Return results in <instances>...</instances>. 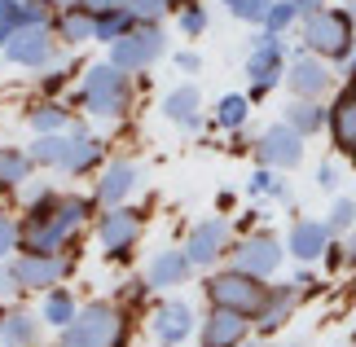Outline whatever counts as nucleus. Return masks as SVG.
<instances>
[{
	"label": "nucleus",
	"mask_w": 356,
	"mask_h": 347,
	"mask_svg": "<svg viewBox=\"0 0 356 347\" xmlns=\"http://www.w3.org/2000/svg\"><path fill=\"white\" fill-rule=\"evenodd\" d=\"M163 115H168L176 128H198L202 123V97L194 84H181V88H172L168 97H163Z\"/></svg>",
	"instance_id": "5701e85b"
},
{
	"label": "nucleus",
	"mask_w": 356,
	"mask_h": 347,
	"mask_svg": "<svg viewBox=\"0 0 356 347\" xmlns=\"http://www.w3.org/2000/svg\"><path fill=\"white\" fill-rule=\"evenodd\" d=\"M31 154L26 150H13V145H0V189H18L31 180Z\"/></svg>",
	"instance_id": "bb28decb"
},
{
	"label": "nucleus",
	"mask_w": 356,
	"mask_h": 347,
	"mask_svg": "<svg viewBox=\"0 0 356 347\" xmlns=\"http://www.w3.org/2000/svg\"><path fill=\"white\" fill-rule=\"evenodd\" d=\"M286 123H291L299 136H312V132H321L325 123H330V110L308 102V97H299V102H291V110H286Z\"/></svg>",
	"instance_id": "a878e982"
},
{
	"label": "nucleus",
	"mask_w": 356,
	"mask_h": 347,
	"mask_svg": "<svg viewBox=\"0 0 356 347\" xmlns=\"http://www.w3.org/2000/svg\"><path fill=\"white\" fill-rule=\"evenodd\" d=\"M282 242L273 238V233H251L246 242H238V251H234V268H242V273H251V277H268L282 268Z\"/></svg>",
	"instance_id": "f8f14e48"
},
{
	"label": "nucleus",
	"mask_w": 356,
	"mask_h": 347,
	"mask_svg": "<svg viewBox=\"0 0 356 347\" xmlns=\"http://www.w3.org/2000/svg\"><path fill=\"white\" fill-rule=\"evenodd\" d=\"M71 141H66V159H62V168L58 172H71V176H84V172H92L102 163V154H106V145L97 141V136H88V132H66Z\"/></svg>",
	"instance_id": "4be33fe9"
},
{
	"label": "nucleus",
	"mask_w": 356,
	"mask_h": 347,
	"mask_svg": "<svg viewBox=\"0 0 356 347\" xmlns=\"http://www.w3.org/2000/svg\"><path fill=\"white\" fill-rule=\"evenodd\" d=\"M13 246H18V225H13L5 211H0V259H9Z\"/></svg>",
	"instance_id": "a19ab883"
},
{
	"label": "nucleus",
	"mask_w": 356,
	"mask_h": 347,
	"mask_svg": "<svg viewBox=\"0 0 356 347\" xmlns=\"http://www.w3.org/2000/svg\"><path fill=\"white\" fill-rule=\"evenodd\" d=\"M58 347H123V312L115 303H88L58 330Z\"/></svg>",
	"instance_id": "7ed1b4c3"
},
{
	"label": "nucleus",
	"mask_w": 356,
	"mask_h": 347,
	"mask_svg": "<svg viewBox=\"0 0 356 347\" xmlns=\"http://www.w3.org/2000/svg\"><path fill=\"white\" fill-rule=\"evenodd\" d=\"M71 128V115H66L62 102H44L31 110V132L35 136H49V132H66Z\"/></svg>",
	"instance_id": "7c9ffc66"
},
{
	"label": "nucleus",
	"mask_w": 356,
	"mask_h": 347,
	"mask_svg": "<svg viewBox=\"0 0 356 347\" xmlns=\"http://www.w3.org/2000/svg\"><path fill=\"white\" fill-rule=\"evenodd\" d=\"M176 66H181V71H189V75H194V71H202V58H198V53H176Z\"/></svg>",
	"instance_id": "37998d69"
},
{
	"label": "nucleus",
	"mask_w": 356,
	"mask_h": 347,
	"mask_svg": "<svg viewBox=\"0 0 356 347\" xmlns=\"http://www.w3.org/2000/svg\"><path fill=\"white\" fill-rule=\"evenodd\" d=\"M259 163L273 172H291L304 163V136H299L291 123H273V128L259 136Z\"/></svg>",
	"instance_id": "1a4fd4ad"
},
{
	"label": "nucleus",
	"mask_w": 356,
	"mask_h": 347,
	"mask_svg": "<svg viewBox=\"0 0 356 347\" xmlns=\"http://www.w3.org/2000/svg\"><path fill=\"white\" fill-rule=\"evenodd\" d=\"M207 9H202V5H185L181 9V31L185 35H202V31H207Z\"/></svg>",
	"instance_id": "58836bf2"
},
{
	"label": "nucleus",
	"mask_w": 356,
	"mask_h": 347,
	"mask_svg": "<svg viewBox=\"0 0 356 347\" xmlns=\"http://www.w3.org/2000/svg\"><path fill=\"white\" fill-rule=\"evenodd\" d=\"M330 141L339 154L356 159V84H348L330 106Z\"/></svg>",
	"instance_id": "f3484780"
},
{
	"label": "nucleus",
	"mask_w": 356,
	"mask_h": 347,
	"mask_svg": "<svg viewBox=\"0 0 356 347\" xmlns=\"http://www.w3.org/2000/svg\"><path fill=\"white\" fill-rule=\"evenodd\" d=\"M295 299H299L295 282H291V286H268V299H264V308L255 312V325H259V334H273V330H282L286 321H291V312H295Z\"/></svg>",
	"instance_id": "aec40b11"
},
{
	"label": "nucleus",
	"mask_w": 356,
	"mask_h": 347,
	"mask_svg": "<svg viewBox=\"0 0 356 347\" xmlns=\"http://www.w3.org/2000/svg\"><path fill=\"white\" fill-rule=\"evenodd\" d=\"M246 115H251V97H242V92H229V97H220V106H216V123H220V128H242Z\"/></svg>",
	"instance_id": "2f4dec72"
},
{
	"label": "nucleus",
	"mask_w": 356,
	"mask_h": 347,
	"mask_svg": "<svg viewBox=\"0 0 356 347\" xmlns=\"http://www.w3.org/2000/svg\"><path fill=\"white\" fill-rule=\"evenodd\" d=\"M325 264H330V268H339V264H343V246H325Z\"/></svg>",
	"instance_id": "49530a36"
},
{
	"label": "nucleus",
	"mask_w": 356,
	"mask_h": 347,
	"mask_svg": "<svg viewBox=\"0 0 356 347\" xmlns=\"http://www.w3.org/2000/svg\"><path fill=\"white\" fill-rule=\"evenodd\" d=\"M286 84H291L295 97L317 102V97L330 88V66H325L317 53H299L295 62H286Z\"/></svg>",
	"instance_id": "dca6fc26"
},
{
	"label": "nucleus",
	"mask_w": 356,
	"mask_h": 347,
	"mask_svg": "<svg viewBox=\"0 0 356 347\" xmlns=\"http://www.w3.org/2000/svg\"><path fill=\"white\" fill-rule=\"evenodd\" d=\"M246 330H251V316L229 312V308H211L207 316H202L198 347H242L246 343Z\"/></svg>",
	"instance_id": "4468645a"
},
{
	"label": "nucleus",
	"mask_w": 356,
	"mask_h": 347,
	"mask_svg": "<svg viewBox=\"0 0 356 347\" xmlns=\"http://www.w3.org/2000/svg\"><path fill=\"white\" fill-rule=\"evenodd\" d=\"M189 273H194V264H189L185 251H159L154 264H149V277H145V282L154 286V290H168V286H181Z\"/></svg>",
	"instance_id": "b1692460"
},
{
	"label": "nucleus",
	"mask_w": 356,
	"mask_h": 347,
	"mask_svg": "<svg viewBox=\"0 0 356 347\" xmlns=\"http://www.w3.org/2000/svg\"><path fill=\"white\" fill-rule=\"evenodd\" d=\"M128 13L136 22H159L168 13V0H128Z\"/></svg>",
	"instance_id": "4c0bfd02"
},
{
	"label": "nucleus",
	"mask_w": 356,
	"mask_h": 347,
	"mask_svg": "<svg viewBox=\"0 0 356 347\" xmlns=\"http://www.w3.org/2000/svg\"><path fill=\"white\" fill-rule=\"evenodd\" d=\"M18 189H22V202H26V207H35V202H44L49 193H58L49 180H26V185H18Z\"/></svg>",
	"instance_id": "ea45409f"
},
{
	"label": "nucleus",
	"mask_w": 356,
	"mask_h": 347,
	"mask_svg": "<svg viewBox=\"0 0 356 347\" xmlns=\"http://www.w3.org/2000/svg\"><path fill=\"white\" fill-rule=\"evenodd\" d=\"M84 9H92V13H111V9H128V0H84Z\"/></svg>",
	"instance_id": "c03bdc74"
},
{
	"label": "nucleus",
	"mask_w": 356,
	"mask_h": 347,
	"mask_svg": "<svg viewBox=\"0 0 356 347\" xmlns=\"http://www.w3.org/2000/svg\"><path fill=\"white\" fill-rule=\"evenodd\" d=\"M66 141H71L66 132H49V136H35L26 154H31V163H40V168H62V159H66Z\"/></svg>",
	"instance_id": "c85d7f7f"
},
{
	"label": "nucleus",
	"mask_w": 356,
	"mask_h": 347,
	"mask_svg": "<svg viewBox=\"0 0 356 347\" xmlns=\"http://www.w3.org/2000/svg\"><path fill=\"white\" fill-rule=\"evenodd\" d=\"M49 5H53V13H58V9H66V5H79V0H49Z\"/></svg>",
	"instance_id": "09e8293b"
},
{
	"label": "nucleus",
	"mask_w": 356,
	"mask_h": 347,
	"mask_svg": "<svg viewBox=\"0 0 356 347\" xmlns=\"http://www.w3.org/2000/svg\"><path fill=\"white\" fill-rule=\"evenodd\" d=\"M299 18V9L291 5V0H273V9H268V18H264V31H273V35H282L286 26H291Z\"/></svg>",
	"instance_id": "f704fd0d"
},
{
	"label": "nucleus",
	"mask_w": 356,
	"mask_h": 347,
	"mask_svg": "<svg viewBox=\"0 0 356 347\" xmlns=\"http://www.w3.org/2000/svg\"><path fill=\"white\" fill-rule=\"evenodd\" d=\"M304 45L317 58L343 62L356 53V22L348 18V9H317L304 18Z\"/></svg>",
	"instance_id": "20e7f679"
},
{
	"label": "nucleus",
	"mask_w": 356,
	"mask_h": 347,
	"mask_svg": "<svg viewBox=\"0 0 356 347\" xmlns=\"http://www.w3.org/2000/svg\"><path fill=\"white\" fill-rule=\"evenodd\" d=\"M317 185L321 189H339V168H334V163H321V168H317Z\"/></svg>",
	"instance_id": "79ce46f5"
},
{
	"label": "nucleus",
	"mask_w": 356,
	"mask_h": 347,
	"mask_svg": "<svg viewBox=\"0 0 356 347\" xmlns=\"http://www.w3.org/2000/svg\"><path fill=\"white\" fill-rule=\"evenodd\" d=\"M92 40H102V45H115L119 35H128L132 26H136V18L128 9H111V13H92Z\"/></svg>",
	"instance_id": "cd10ccee"
},
{
	"label": "nucleus",
	"mask_w": 356,
	"mask_h": 347,
	"mask_svg": "<svg viewBox=\"0 0 356 347\" xmlns=\"http://www.w3.org/2000/svg\"><path fill=\"white\" fill-rule=\"evenodd\" d=\"M352 225H356V202H352V198H339V202L330 207L325 229H330V233H343V229H352Z\"/></svg>",
	"instance_id": "e433bc0d"
},
{
	"label": "nucleus",
	"mask_w": 356,
	"mask_h": 347,
	"mask_svg": "<svg viewBox=\"0 0 356 347\" xmlns=\"http://www.w3.org/2000/svg\"><path fill=\"white\" fill-rule=\"evenodd\" d=\"M79 102H84V110L92 119H119L123 110L132 106V79H128V71H119L115 62L88 66L84 84H79Z\"/></svg>",
	"instance_id": "f03ea898"
},
{
	"label": "nucleus",
	"mask_w": 356,
	"mask_h": 347,
	"mask_svg": "<svg viewBox=\"0 0 356 347\" xmlns=\"http://www.w3.org/2000/svg\"><path fill=\"white\" fill-rule=\"evenodd\" d=\"M334 233L321 225V220H295L291 225V238H286V251H291L295 259H321L325 255V246H330Z\"/></svg>",
	"instance_id": "a211bd4d"
},
{
	"label": "nucleus",
	"mask_w": 356,
	"mask_h": 347,
	"mask_svg": "<svg viewBox=\"0 0 356 347\" xmlns=\"http://www.w3.org/2000/svg\"><path fill=\"white\" fill-rule=\"evenodd\" d=\"M66 264L62 255H18L5 268V286L0 290H53L66 277Z\"/></svg>",
	"instance_id": "6e6552de"
},
{
	"label": "nucleus",
	"mask_w": 356,
	"mask_h": 347,
	"mask_svg": "<svg viewBox=\"0 0 356 347\" xmlns=\"http://www.w3.org/2000/svg\"><path fill=\"white\" fill-rule=\"evenodd\" d=\"M343 264H352V268H356V238L343 242Z\"/></svg>",
	"instance_id": "de8ad7c7"
},
{
	"label": "nucleus",
	"mask_w": 356,
	"mask_h": 347,
	"mask_svg": "<svg viewBox=\"0 0 356 347\" xmlns=\"http://www.w3.org/2000/svg\"><path fill=\"white\" fill-rule=\"evenodd\" d=\"M194 325H198V316H194V308H189L185 299H163L159 308L149 312V330H154V339L168 343V347H181L189 334H194Z\"/></svg>",
	"instance_id": "ddd939ff"
},
{
	"label": "nucleus",
	"mask_w": 356,
	"mask_h": 347,
	"mask_svg": "<svg viewBox=\"0 0 356 347\" xmlns=\"http://www.w3.org/2000/svg\"><path fill=\"white\" fill-rule=\"evenodd\" d=\"M18 26H22V0H0V49L9 45Z\"/></svg>",
	"instance_id": "c9c22d12"
},
{
	"label": "nucleus",
	"mask_w": 356,
	"mask_h": 347,
	"mask_svg": "<svg viewBox=\"0 0 356 347\" xmlns=\"http://www.w3.org/2000/svg\"><path fill=\"white\" fill-rule=\"evenodd\" d=\"M92 9H84V0H79V5H66V9H58L53 13V35L62 40V45H88L92 40Z\"/></svg>",
	"instance_id": "6ab92c4d"
},
{
	"label": "nucleus",
	"mask_w": 356,
	"mask_h": 347,
	"mask_svg": "<svg viewBox=\"0 0 356 347\" xmlns=\"http://www.w3.org/2000/svg\"><path fill=\"white\" fill-rule=\"evenodd\" d=\"M291 5H295V9H299V13H304V18H308V13L325 9V5H330V0H291Z\"/></svg>",
	"instance_id": "a18cd8bd"
},
{
	"label": "nucleus",
	"mask_w": 356,
	"mask_h": 347,
	"mask_svg": "<svg viewBox=\"0 0 356 347\" xmlns=\"http://www.w3.org/2000/svg\"><path fill=\"white\" fill-rule=\"evenodd\" d=\"M163 31H159V22H136L128 35H119L115 45H111V62L119 66V71H149L159 58H163Z\"/></svg>",
	"instance_id": "423d86ee"
},
{
	"label": "nucleus",
	"mask_w": 356,
	"mask_h": 347,
	"mask_svg": "<svg viewBox=\"0 0 356 347\" xmlns=\"http://www.w3.org/2000/svg\"><path fill=\"white\" fill-rule=\"evenodd\" d=\"M207 299H211V308H229V312H242V316L255 321V312L264 308V299H268V286H264V277L229 268V273H216L207 282Z\"/></svg>",
	"instance_id": "39448f33"
},
{
	"label": "nucleus",
	"mask_w": 356,
	"mask_h": 347,
	"mask_svg": "<svg viewBox=\"0 0 356 347\" xmlns=\"http://www.w3.org/2000/svg\"><path fill=\"white\" fill-rule=\"evenodd\" d=\"M53 26H18V31L9 35L5 45V58L13 66H26V71H35V66H49L53 58Z\"/></svg>",
	"instance_id": "9b49d317"
},
{
	"label": "nucleus",
	"mask_w": 356,
	"mask_h": 347,
	"mask_svg": "<svg viewBox=\"0 0 356 347\" xmlns=\"http://www.w3.org/2000/svg\"><path fill=\"white\" fill-rule=\"evenodd\" d=\"M246 79H251V97H264L277 79H286V49H282V35H255L251 53H246Z\"/></svg>",
	"instance_id": "0eeeda50"
},
{
	"label": "nucleus",
	"mask_w": 356,
	"mask_h": 347,
	"mask_svg": "<svg viewBox=\"0 0 356 347\" xmlns=\"http://www.w3.org/2000/svg\"><path fill=\"white\" fill-rule=\"evenodd\" d=\"M92 202L75 193H49L44 202L26 207L18 225V251L22 255H62L75 242V233L88 225Z\"/></svg>",
	"instance_id": "f257e3e1"
},
{
	"label": "nucleus",
	"mask_w": 356,
	"mask_h": 347,
	"mask_svg": "<svg viewBox=\"0 0 356 347\" xmlns=\"http://www.w3.org/2000/svg\"><path fill=\"white\" fill-rule=\"evenodd\" d=\"M259 198V193H264V198H286V180L273 172V168H259L255 176H251V185H246Z\"/></svg>",
	"instance_id": "473e14b6"
},
{
	"label": "nucleus",
	"mask_w": 356,
	"mask_h": 347,
	"mask_svg": "<svg viewBox=\"0 0 356 347\" xmlns=\"http://www.w3.org/2000/svg\"><path fill=\"white\" fill-rule=\"evenodd\" d=\"M229 13L242 22H264L268 18V9H273V0H225Z\"/></svg>",
	"instance_id": "72a5a7b5"
},
{
	"label": "nucleus",
	"mask_w": 356,
	"mask_h": 347,
	"mask_svg": "<svg viewBox=\"0 0 356 347\" xmlns=\"http://www.w3.org/2000/svg\"><path fill=\"white\" fill-rule=\"evenodd\" d=\"M225 246H229V225L225 220H202V225L189 229V242L181 251L189 255L194 268H211V264L225 255Z\"/></svg>",
	"instance_id": "2eb2a0df"
},
{
	"label": "nucleus",
	"mask_w": 356,
	"mask_h": 347,
	"mask_svg": "<svg viewBox=\"0 0 356 347\" xmlns=\"http://www.w3.org/2000/svg\"><path fill=\"white\" fill-rule=\"evenodd\" d=\"M75 295L71 290H49V299H44V312H40V321H49L53 330H66L75 321Z\"/></svg>",
	"instance_id": "c756f323"
},
{
	"label": "nucleus",
	"mask_w": 356,
	"mask_h": 347,
	"mask_svg": "<svg viewBox=\"0 0 356 347\" xmlns=\"http://www.w3.org/2000/svg\"><path fill=\"white\" fill-rule=\"evenodd\" d=\"M136 180H141V172H136V163H111L106 168V176L97 180V198L102 207H123V198L136 189Z\"/></svg>",
	"instance_id": "412c9836"
},
{
	"label": "nucleus",
	"mask_w": 356,
	"mask_h": 347,
	"mask_svg": "<svg viewBox=\"0 0 356 347\" xmlns=\"http://www.w3.org/2000/svg\"><path fill=\"white\" fill-rule=\"evenodd\" d=\"M0 339H5V347H35L40 343V316H31V312L0 316Z\"/></svg>",
	"instance_id": "393cba45"
},
{
	"label": "nucleus",
	"mask_w": 356,
	"mask_h": 347,
	"mask_svg": "<svg viewBox=\"0 0 356 347\" xmlns=\"http://www.w3.org/2000/svg\"><path fill=\"white\" fill-rule=\"evenodd\" d=\"M185 5H198V0H168V9H185Z\"/></svg>",
	"instance_id": "8fccbe9b"
},
{
	"label": "nucleus",
	"mask_w": 356,
	"mask_h": 347,
	"mask_svg": "<svg viewBox=\"0 0 356 347\" xmlns=\"http://www.w3.org/2000/svg\"><path fill=\"white\" fill-rule=\"evenodd\" d=\"M136 238H141V211L132 207H106V216L97 220V242L111 255H128Z\"/></svg>",
	"instance_id": "9d476101"
}]
</instances>
